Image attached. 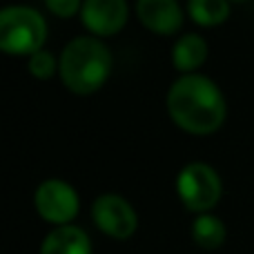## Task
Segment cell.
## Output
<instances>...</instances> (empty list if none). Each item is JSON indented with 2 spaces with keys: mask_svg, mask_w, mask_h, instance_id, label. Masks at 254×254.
Returning a JSON list of instances; mask_svg holds the SVG:
<instances>
[{
  "mask_svg": "<svg viewBox=\"0 0 254 254\" xmlns=\"http://www.w3.org/2000/svg\"><path fill=\"white\" fill-rule=\"evenodd\" d=\"M167 112L181 129L196 136L216 131L228 116L219 85L203 74H183L167 92Z\"/></svg>",
  "mask_w": 254,
  "mask_h": 254,
  "instance_id": "1",
  "label": "cell"
},
{
  "mask_svg": "<svg viewBox=\"0 0 254 254\" xmlns=\"http://www.w3.org/2000/svg\"><path fill=\"white\" fill-rule=\"evenodd\" d=\"M58 74L69 92L78 96L94 94L112 74V52L96 36H78L61 52Z\"/></svg>",
  "mask_w": 254,
  "mask_h": 254,
  "instance_id": "2",
  "label": "cell"
},
{
  "mask_svg": "<svg viewBox=\"0 0 254 254\" xmlns=\"http://www.w3.org/2000/svg\"><path fill=\"white\" fill-rule=\"evenodd\" d=\"M47 40L43 13L27 4H9L0 11V49L9 56H31Z\"/></svg>",
  "mask_w": 254,
  "mask_h": 254,
  "instance_id": "3",
  "label": "cell"
},
{
  "mask_svg": "<svg viewBox=\"0 0 254 254\" xmlns=\"http://www.w3.org/2000/svg\"><path fill=\"white\" fill-rule=\"evenodd\" d=\"M176 194L181 203L194 214H207L223 194L219 172L201 161L188 163L176 176Z\"/></svg>",
  "mask_w": 254,
  "mask_h": 254,
  "instance_id": "4",
  "label": "cell"
},
{
  "mask_svg": "<svg viewBox=\"0 0 254 254\" xmlns=\"http://www.w3.org/2000/svg\"><path fill=\"white\" fill-rule=\"evenodd\" d=\"M34 205L40 219L61 228V225H69L76 219L80 210V198L67 181L47 179L36 188Z\"/></svg>",
  "mask_w": 254,
  "mask_h": 254,
  "instance_id": "5",
  "label": "cell"
},
{
  "mask_svg": "<svg viewBox=\"0 0 254 254\" xmlns=\"http://www.w3.org/2000/svg\"><path fill=\"white\" fill-rule=\"evenodd\" d=\"M92 219L103 234L125 241L138 228V214L127 198L119 194H101L92 205Z\"/></svg>",
  "mask_w": 254,
  "mask_h": 254,
  "instance_id": "6",
  "label": "cell"
},
{
  "mask_svg": "<svg viewBox=\"0 0 254 254\" xmlns=\"http://www.w3.org/2000/svg\"><path fill=\"white\" fill-rule=\"evenodd\" d=\"M80 18H83V25L96 38L114 36L123 29L129 18L127 0H85Z\"/></svg>",
  "mask_w": 254,
  "mask_h": 254,
  "instance_id": "7",
  "label": "cell"
},
{
  "mask_svg": "<svg viewBox=\"0 0 254 254\" xmlns=\"http://www.w3.org/2000/svg\"><path fill=\"white\" fill-rule=\"evenodd\" d=\"M136 18L154 34L170 36L183 25L179 0H136Z\"/></svg>",
  "mask_w": 254,
  "mask_h": 254,
  "instance_id": "8",
  "label": "cell"
},
{
  "mask_svg": "<svg viewBox=\"0 0 254 254\" xmlns=\"http://www.w3.org/2000/svg\"><path fill=\"white\" fill-rule=\"evenodd\" d=\"M40 254H92V241L78 225H61L45 237Z\"/></svg>",
  "mask_w": 254,
  "mask_h": 254,
  "instance_id": "9",
  "label": "cell"
},
{
  "mask_svg": "<svg viewBox=\"0 0 254 254\" xmlns=\"http://www.w3.org/2000/svg\"><path fill=\"white\" fill-rule=\"evenodd\" d=\"M207 61V43L198 34H183L172 49V65L181 74H196V69Z\"/></svg>",
  "mask_w": 254,
  "mask_h": 254,
  "instance_id": "10",
  "label": "cell"
},
{
  "mask_svg": "<svg viewBox=\"0 0 254 254\" xmlns=\"http://www.w3.org/2000/svg\"><path fill=\"white\" fill-rule=\"evenodd\" d=\"M225 237H228V230H225V223L214 214H196L192 223V239L198 248L203 250H216L225 243Z\"/></svg>",
  "mask_w": 254,
  "mask_h": 254,
  "instance_id": "11",
  "label": "cell"
},
{
  "mask_svg": "<svg viewBox=\"0 0 254 254\" xmlns=\"http://www.w3.org/2000/svg\"><path fill=\"white\" fill-rule=\"evenodd\" d=\"M188 13L201 27L221 25L230 16V0H190Z\"/></svg>",
  "mask_w": 254,
  "mask_h": 254,
  "instance_id": "12",
  "label": "cell"
},
{
  "mask_svg": "<svg viewBox=\"0 0 254 254\" xmlns=\"http://www.w3.org/2000/svg\"><path fill=\"white\" fill-rule=\"evenodd\" d=\"M27 67H29V74L34 76V78L47 80L58 71V61H56V56H54L52 52L40 49V52H36V54H31L29 56Z\"/></svg>",
  "mask_w": 254,
  "mask_h": 254,
  "instance_id": "13",
  "label": "cell"
},
{
  "mask_svg": "<svg viewBox=\"0 0 254 254\" xmlns=\"http://www.w3.org/2000/svg\"><path fill=\"white\" fill-rule=\"evenodd\" d=\"M85 0H45L47 9L58 18H71L76 13H80Z\"/></svg>",
  "mask_w": 254,
  "mask_h": 254,
  "instance_id": "14",
  "label": "cell"
},
{
  "mask_svg": "<svg viewBox=\"0 0 254 254\" xmlns=\"http://www.w3.org/2000/svg\"><path fill=\"white\" fill-rule=\"evenodd\" d=\"M232 2H243V0H232Z\"/></svg>",
  "mask_w": 254,
  "mask_h": 254,
  "instance_id": "15",
  "label": "cell"
}]
</instances>
